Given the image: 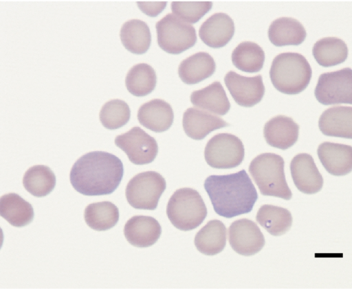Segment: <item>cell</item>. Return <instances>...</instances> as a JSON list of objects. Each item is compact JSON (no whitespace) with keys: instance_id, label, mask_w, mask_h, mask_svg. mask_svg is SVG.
I'll use <instances>...</instances> for the list:
<instances>
[{"instance_id":"6da1fadb","label":"cell","mask_w":352,"mask_h":289,"mask_svg":"<svg viewBox=\"0 0 352 289\" xmlns=\"http://www.w3.org/2000/svg\"><path fill=\"white\" fill-rule=\"evenodd\" d=\"M124 174L122 161L104 151H93L81 156L73 165L70 183L76 191L85 196L112 194Z\"/></svg>"},{"instance_id":"7a4b0ae2","label":"cell","mask_w":352,"mask_h":289,"mask_svg":"<svg viewBox=\"0 0 352 289\" xmlns=\"http://www.w3.org/2000/svg\"><path fill=\"white\" fill-rule=\"evenodd\" d=\"M204 186L214 211L226 218L250 212L258 198L256 189L245 170L209 176Z\"/></svg>"},{"instance_id":"3957f363","label":"cell","mask_w":352,"mask_h":289,"mask_svg":"<svg viewBox=\"0 0 352 289\" xmlns=\"http://www.w3.org/2000/svg\"><path fill=\"white\" fill-rule=\"evenodd\" d=\"M311 67L302 54L285 52L273 60L270 77L273 86L280 92L295 95L305 90L311 80Z\"/></svg>"},{"instance_id":"277c9868","label":"cell","mask_w":352,"mask_h":289,"mask_svg":"<svg viewBox=\"0 0 352 289\" xmlns=\"http://www.w3.org/2000/svg\"><path fill=\"white\" fill-rule=\"evenodd\" d=\"M284 160L274 153H263L250 163L249 172L261 194L289 200L292 193L287 185Z\"/></svg>"},{"instance_id":"5b68a950","label":"cell","mask_w":352,"mask_h":289,"mask_svg":"<svg viewBox=\"0 0 352 289\" xmlns=\"http://www.w3.org/2000/svg\"><path fill=\"white\" fill-rule=\"evenodd\" d=\"M166 214L175 227L182 231H190L204 222L207 209L199 192L186 187L177 189L170 196Z\"/></svg>"},{"instance_id":"8992f818","label":"cell","mask_w":352,"mask_h":289,"mask_svg":"<svg viewBox=\"0 0 352 289\" xmlns=\"http://www.w3.org/2000/svg\"><path fill=\"white\" fill-rule=\"evenodd\" d=\"M166 187L164 178L158 172H141L129 181L125 195L127 202L133 208L155 210Z\"/></svg>"},{"instance_id":"52a82bcc","label":"cell","mask_w":352,"mask_h":289,"mask_svg":"<svg viewBox=\"0 0 352 289\" xmlns=\"http://www.w3.org/2000/svg\"><path fill=\"white\" fill-rule=\"evenodd\" d=\"M157 44L161 49L172 54H180L192 47L197 42L195 27L173 14H168L157 22Z\"/></svg>"},{"instance_id":"ba28073f","label":"cell","mask_w":352,"mask_h":289,"mask_svg":"<svg viewBox=\"0 0 352 289\" xmlns=\"http://www.w3.org/2000/svg\"><path fill=\"white\" fill-rule=\"evenodd\" d=\"M245 150L241 139L229 133H219L207 143L204 157L206 163L217 169H229L239 165L244 159Z\"/></svg>"},{"instance_id":"9c48e42d","label":"cell","mask_w":352,"mask_h":289,"mask_svg":"<svg viewBox=\"0 0 352 289\" xmlns=\"http://www.w3.org/2000/svg\"><path fill=\"white\" fill-rule=\"evenodd\" d=\"M316 100L322 104H352V69L346 67L322 73L314 91Z\"/></svg>"},{"instance_id":"30bf717a","label":"cell","mask_w":352,"mask_h":289,"mask_svg":"<svg viewBox=\"0 0 352 289\" xmlns=\"http://www.w3.org/2000/svg\"><path fill=\"white\" fill-rule=\"evenodd\" d=\"M115 144L123 150L129 161L135 165L151 163L158 152L157 143L155 138L138 126L118 135L115 139Z\"/></svg>"},{"instance_id":"8fae6325","label":"cell","mask_w":352,"mask_h":289,"mask_svg":"<svg viewBox=\"0 0 352 289\" xmlns=\"http://www.w3.org/2000/svg\"><path fill=\"white\" fill-rule=\"evenodd\" d=\"M228 236L232 248L241 255H255L265 245V238L259 227L247 218L233 222L228 229Z\"/></svg>"},{"instance_id":"7c38bea8","label":"cell","mask_w":352,"mask_h":289,"mask_svg":"<svg viewBox=\"0 0 352 289\" xmlns=\"http://www.w3.org/2000/svg\"><path fill=\"white\" fill-rule=\"evenodd\" d=\"M224 82L236 104L252 107L260 102L265 93L261 75L245 77L230 71L224 77Z\"/></svg>"},{"instance_id":"4fadbf2b","label":"cell","mask_w":352,"mask_h":289,"mask_svg":"<svg viewBox=\"0 0 352 289\" xmlns=\"http://www.w3.org/2000/svg\"><path fill=\"white\" fill-rule=\"evenodd\" d=\"M290 171L296 187L301 192L313 194L322 189L323 178L310 154L296 155L291 161Z\"/></svg>"},{"instance_id":"5bb4252c","label":"cell","mask_w":352,"mask_h":289,"mask_svg":"<svg viewBox=\"0 0 352 289\" xmlns=\"http://www.w3.org/2000/svg\"><path fill=\"white\" fill-rule=\"evenodd\" d=\"M161 233L160 223L151 216H134L127 220L124 227L126 240L136 247L152 246L158 240Z\"/></svg>"},{"instance_id":"9a60e30c","label":"cell","mask_w":352,"mask_h":289,"mask_svg":"<svg viewBox=\"0 0 352 289\" xmlns=\"http://www.w3.org/2000/svg\"><path fill=\"white\" fill-rule=\"evenodd\" d=\"M318 158L325 170L334 176H344L352 171V146L325 141L319 145Z\"/></svg>"},{"instance_id":"2e32d148","label":"cell","mask_w":352,"mask_h":289,"mask_svg":"<svg viewBox=\"0 0 352 289\" xmlns=\"http://www.w3.org/2000/svg\"><path fill=\"white\" fill-rule=\"evenodd\" d=\"M234 34V24L230 16L225 13H215L208 18L200 26L201 40L212 48H220L232 39Z\"/></svg>"},{"instance_id":"e0dca14e","label":"cell","mask_w":352,"mask_h":289,"mask_svg":"<svg viewBox=\"0 0 352 289\" xmlns=\"http://www.w3.org/2000/svg\"><path fill=\"white\" fill-rule=\"evenodd\" d=\"M299 126L291 118L278 115L265 123L263 135L271 146L286 150L298 140Z\"/></svg>"},{"instance_id":"ac0fdd59","label":"cell","mask_w":352,"mask_h":289,"mask_svg":"<svg viewBox=\"0 0 352 289\" xmlns=\"http://www.w3.org/2000/svg\"><path fill=\"white\" fill-rule=\"evenodd\" d=\"M173 119L172 107L160 99H154L143 104L138 111L140 124L155 132L167 130L172 126Z\"/></svg>"},{"instance_id":"d6986e66","label":"cell","mask_w":352,"mask_h":289,"mask_svg":"<svg viewBox=\"0 0 352 289\" xmlns=\"http://www.w3.org/2000/svg\"><path fill=\"white\" fill-rule=\"evenodd\" d=\"M318 126L324 135L352 139V107L337 106L327 108L321 114Z\"/></svg>"},{"instance_id":"ffe728a7","label":"cell","mask_w":352,"mask_h":289,"mask_svg":"<svg viewBox=\"0 0 352 289\" xmlns=\"http://www.w3.org/2000/svg\"><path fill=\"white\" fill-rule=\"evenodd\" d=\"M182 124L186 134L195 140H201L210 132L228 126L221 118L196 108H189L184 113Z\"/></svg>"},{"instance_id":"44dd1931","label":"cell","mask_w":352,"mask_h":289,"mask_svg":"<svg viewBox=\"0 0 352 289\" xmlns=\"http://www.w3.org/2000/svg\"><path fill=\"white\" fill-rule=\"evenodd\" d=\"M306 30L301 23L290 17L275 19L270 25L268 37L275 46L299 45L305 39Z\"/></svg>"},{"instance_id":"7402d4cb","label":"cell","mask_w":352,"mask_h":289,"mask_svg":"<svg viewBox=\"0 0 352 289\" xmlns=\"http://www.w3.org/2000/svg\"><path fill=\"white\" fill-rule=\"evenodd\" d=\"M215 69L214 58L209 54L200 51L181 62L178 74L184 83L195 84L210 77Z\"/></svg>"},{"instance_id":"603a6c76","label":"cell","mask_w":352,"mask_h":289,"mask_svg":"<svg viewBox=\"0 0 352 289\" xmlns=\"http://www.w3.org/2000/svg\"><path fill=\"white\" fill-rule=\"evenodd\" d=\"M190 101L195 106L219 115H226L230 108V103L226 91L218 81L193 91L190 95Z\"/></svg>"},{"instance_id":"cb8c5ba5","label":"cell","mask_w":352,"mask_h":289,"mask_svg":"<svg viewBox=\"0 0 352 289\" xmlns=\"http://www.w3.org/2000/svg\"><path fill=\"white\" fill-rule=\"evenodd\" d=\"M194 242L200 253L206 255H217L226 246V226L221 220H210L197 233Z\"/></svg>"},{"instance_id":"d4e9b609","label":"cell","mask_w":352,"mask_h":289,"mask_svg":"<svg viewBox=\"0 0 352 289\" xmlns=\"http://www.w3.org/2000/svg\"><path fill=\"white\" fill-rule=\"evenodd\" d=\"M0 215L11 225L22 227L32 222L34 213L30 203L17 194L9 193L0 198Z\"/></svg>"},{"instance_id":"484cf974","label":"cell","mask_w":352,"mask_h":289,"mask_svg":"<svg viewBox=\"0 0 352 289\" xmlns=\"http://www.w3.org/2000/svg\"><path fill=\"white\" fill-rule=\"evenodd\" d=\"M124 47L130 52L142 54L147 51L151 43V34L148 25L140 19L126 21L120 31Z\"/></svg>"},{"instance_id":"4316f807","label":"cell","mask_w":352,"mask_h":289,"mask_svg":"<svg viewBox=\"0 0 352 289\" xmlns=\"http://www.w3.org/2000/svg\"><path fill=\"white\" fill-rule=\"evenodd\" d=\"M312 54L320 65L329 67L345 61L348 56V47L340 38L325 37L315 43Z\"/></svg>"},{"instance_id":"83f0119b","label":"cell","mask_w":352,"mask_h":289,"mask_svg":"<svg viewBox=\"0 0 352 289\" xmlns=\"http://www.w3.org/2000/svg\"><path fill=\"white\" fill-rule=\"evenodd\" d=\"M257 222L272 235L285 233L292 227V216L285 208L271 205H262L256 216Z\"/></svg>"},{"instance_id":"f1b7e54d","label":"cell","mask_w":352,"mask_h":289,"mask_svg":"<svg viewBox=\"0 0 352 289\" xmlns=\"http://www.w3.org/2000/svg\"><path fill=\"white\" fill-rule=\"evenodd\" d=\"M86 224L96 231H106L113 227L119 220V210L109 201L88 205L84 213Z\"/></svg>"},{"instance_id":"f546056e","label":"cell","mask_w":352,"mask_h":289,"mask_svg":"<svg viewBox=\"0 0 352 289\" xmlns=\"http://www.w3.org/2000/svg\"><path fill=\"white\" fill-rule=\"evenodd\" d=\"M23 185L34 196L43 197L48 195L55 187L56 176L49 167L36 165L30 167L25 172Z\"/></svg>"},{"instance_id":"4dcf8cb0","label":"cell","mask_w":352,"mask_h":289,"mask_svg":"<svg viewBox=\"0 0 352 289\" xmlns=\"http://www.w3.org/2000/svg\"><path fill=\"white\" fill-rule=\"evenodd\" d=\"M157 76L153 68L146 63L133 66L125 78L128 91L138 97L151 93L155 88Z\"/></svg>"},{"instance_id":"1f68e13d","label":"cell","mask_w":352,"mask_h":289,"mask_svg":"<svg viewBox=\"0 0 352 289\" xmlns=\"http://www.w3.org/2000/svg\"><path fill=\"white\" fill-rule=\"evenodd\" d=\"M231 57L233 65L239 70L247 73H255L263 68L265 52L258 44L244 41L236 47Z\"/></svg>"},{"instance_id":"d6a6232c","label":"cell","mask_w":352,"mask_h":289,"mask_svg":"<svg viewBox=\"0 0 352 289\" xmlns=\"http://www.w3.org/2000/svg\"><path fill=\"white\" fill-rule=\"evenodd\" d=\"M131 111L123 100L113 99L106 102L100 112V120L102 126L110 130L122 127L129 121Z\"/></svg>"},{"instance_id":"836d02e7","label":"cell","mask_w":352,"mask_h":289,"mask_svg":"<svg viewBox=\"0 0 352 289\" xmlns=\"http://www.w3.org/2000/svg\"><path fill=\"white\" fill-rule=\"evenodd\" d=\"M212 6L210 1H173L171 10L176 16L190 24L198 22Z\"/></svg>"},{"instance_id":"e575fe53","label":"cell","mask_w":352,"mask_h":289,"mask_svg":"<svg viewBox=\"0 0 352 289\" xmlns=\"http://www.w3.org/2000/svg\"><path fill=\"white\" fill-rule=\"evenodd\" d=\"M140 9L146 15L156 16L166 7V2H137Z\"/></svg>"}]
</instances>
